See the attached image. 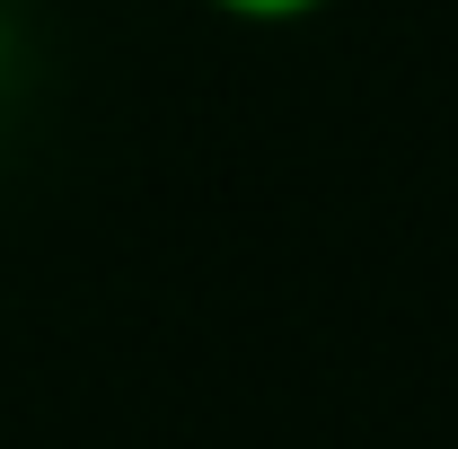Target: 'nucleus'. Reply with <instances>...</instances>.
<instances>
[{
    "label": "nucleus",
    "mask_w": 458,
    "mask_h": 449,
    "mask_svg": "<svg viewBox=\"0 0 458 449\" xmlns=\"http://www.w3.org/2000/svg\"><path fill=\"white\" fill-rule=\"evenodd\" d=\"M203 9H221L238 27H300V18H318L327 0H203Z\"/></svg>",
    "instance_id": "obj_1"
}]
</instances>
